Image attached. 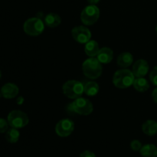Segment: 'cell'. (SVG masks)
<instances>
[{
    "label": "cell",
    "instance_id": "6da1fadb",
    "mask_svg": "<svg viewBox=\"0 0 157 157\" xmlns=\"http://www.w3.org/2000/svg\"><path fill=\"white\" fill-rule=\"evenodd\" d=\"M135 76L133 71L129 69L123 68L117 71L113 77V84L117 88L125 89L133 84Z\"/></svg>",
    "mask_w": 157,
    "mask_h": 157
},
{
    "label": "cell",
    "instance_id": "7a4b0ae2",
    "mask_svg": "<svg viewBox=\"0 0 157 157\" xmlns=\"http://www.w3.org/2000/svg\"><path fill=\"white\" fill-rule=\"evenodd\" d=\"M83 74L91 80L98 79L102 75L103 67L96 58H90L85 60L82 64Z\"/></svg>",
    "mask_w": 157,
    "mask_h": 157
},
{
    "label": "cell",
    "instance_id": "3957f363",
    "mask_svg": "<svg viewBox=\"0 0 157 157\" xmlns=\"http://www.w3.org/2000/svg\"><path fill=\"white\" fill-rule=\"evenodd\" d=\"M84 84L76 80H70L63 84L62 90L64 94L70 99H77L82 96L84 92Z\"/></svg>",
    "mask_w": 157,
    "mask_h": 157
},
{
    "label": "cell",
    "instance_id": "277c9868",
    "mask_svg": "<svg viewBox=\"0 0 157 157\" xmlns=\"http://www.w3.org/2000/svg\"><path fill=\"white\" fill-rule=\"evenodd\" d=\"M69 107L72 112L82 116H88L94 110V106L91 101L81 97L75 99Z\"/></svg>",
    "mask_w": 157,
    "mask_h": 157
},
{
    "label": "cell",
    "instance_id": "5b68a950",
    "mask_svg": "<svg viewBox=\"0 0 157 157\" xmlns=\"http://www.w3.org/2000/svg\"><path fill=\"white\" fill-rule=\"evenodd\" d=\"M24 32L29 36H38L44 30V22L38 17L26 20L23 25Z\"/></svg>",
    "mask_w": 157,
    "mask_h": 157
},
{
    "label": "cell",
    "instance_id": "8992f818",
    "mask_svg": "<svg viewBox=\"0 0 157 157\" xmlns=\"http://www.w3.org/2000/svg\"><path fill=\"white\" fill-rule=\"evenodd\" d=\"M8 122L11 127L21 129L29 124V119L28 115L21 110H15L11 111L8 115Z\"/></svg>",
    "mask_w": 157,
    "mask_h": 157
},
{
    "label": "cell",
    "instance_id": "52a82bcc",
    "mask_svg": "<svg viewBox=\"0 0 157 157\" xmlns=\"http://www.w3.org/2000/svg\"><path fill=\"white\" fill-rule=\"evenodd\" d=\"M100 17V9L95 5H89L82 10L81 20L85 25H92Z\"/></svg>",
    "mask_w": 157,
    "mask_h": 157
},
{
    "label": "cell",
    "instance_id": "ba28073f",
    "mask_svg": "<svg viewBox=\"0 0 157 157\" xmlns=\"http://www.w3.org/2000/svg\"><path fill=\"white\" fill-rule=\"evenodd\" d=\"M75 130V124L68 118L62 119L57 123L55 126V132L61 137H67L73 133Z\"/></svg>",
    "mask_w": 157,
    "mask_h": 157
},
{
    "label": "cell",
    "instance_id": "9c48e42d",
    "mask_svg": "<svg viewBox=\"0 0 157 157\" xmlns=\"http://www.w3.org/2000/svg\"><path fill=\"white\" fill-rule=\"evenodd\" d=\"M71 35L74 39L80 44H86L91 38V32L90 29L82 25L73 28L71 30Z\"/></svg>",
    "mask_w": 157,
    "mask_h": 157
},
{
    "label": "cell",
    "instance_id": "30bf717a",
    "mask_svg": "<svg viewBox=\"0 0 157 157\" xmlns=\"http://www.w3.org/2000/svg\"><path fill=\"white\" fill-rule=\"evenodd\" d=\"M150 66L148 62L144 59H139L134 62L132 68L133 75L136 78L145 77L149 72Z\"/></svg>",
    "mask_w": 157,
    "mask_h": 157
},
{
    "label": "cell",
    "instance_id": "8fae6325",
    "mask_svg": "<svg viewBox=\"0 0 157 157\" xmlns=\"http://www.w3.org/2000/svg\"><path fill=\"white\" fill-rule=\"evenodd\" d=\"M18 92H19V89L16 84L13 83H7L2 87L0 93H1L2 97L4 98L12 99V98H15L18 95Z\"/></svg>",
    "mask_w": 157,
    "mask_h": 157
},
{
    "label": "cell",
    "instance_id": "7c38bea8",
    "mask_svg": "<svg viewBox=\"0 0 157 157\" xmlns=\"http://www.w3.org/2000/svg\"><path fill=\"white\" fill-rule=\"evenodd\" d=\"M97 58L101 64H109L113 59V52L108 47H104L100 49Z\"/></svg>",
    "mask_w": 157,
    "mask_h": 157
},
{
    "label": "cell",
    "instance_id": "4fadbf2b",
    "mask_svg": "<svg viewBox=\"0 0 157 157\" xmlns=\"http://www.w3.org/2000/svg\"><path fill=\"white\" fill-rule=\"evenodd\" d=\"M117 64L122 68H127L133 62V57L130 52H123L117 57Z\"/></svg>",
    "mask_w": 157,
    "mask_h": 157
},
{
    "label": "cell",
    "instance_id": "5bb4252c",
    "mask_svg": "<svg viewBox=\"0 0 157 157\" xmlns=\"http://www.w3.org/2000/svg\"><path fill=\"white\" fill-rule=\"evenodd\" d=\"M142 130L146 135L154 136L157 133V121L153 120H147L143 124Z\"/></svg>",
    "mask_w": 157,
    "mask_h": 157
},
{
    "label": "cell",
    "instance_id": "9a60e30c",
    "mask_svg": "<svg viewBox=\"0 0 157 157\" xmlns=\"http://www.w3.org/2000/svg\"><path fill=\"white\" fill-rule=\"evenodd\" d=\"M99 51V44L94 40H90L85 44L84 52L87 54V56H89L90 58H94V57L97 56Z\"/></svg>",
    "mask_w": 157,
    "mask_h": 157
},
{
    "label": "cell",
    "instance_id": "2e32d148",
    "mask_svg": "<svg viewBox=\"0 0 157 157\" xmlns=\"http://www.w3.org/2000/svg\"><path fill=\"white\" fill-rule=\"evenodd\" d=\"M61 23V16L56 13H49L44 17V24L49 28L58 27Z\"/></svg>",
    "mask_w": 157,
    "mask_h": 157
},
{
    "label": "cell",
    "instance_id": "e0dca14e",
    "mask_svg": "<svg viewBox=\"0 0 157 157\" xmlns=\"http://www.w3.org/2000/svg\"><path fill=\"white\" fill-rule=\"evenodd\" d=\"M133 86L136 91L143 93V92H146L147 90H149L150 83L144 77H143V78H135Z\"/></svg>",
    "mask_w": 157,
    "mask_h": 157
},
{
    "label": "cell",
    "instance_id": "ac0fdd59",
    "mask_svg": "<svg viewBox=\"0 0 157 157\" xmlns=\"http://www.w3.org/2000/svg\"><path fill=\"white\" fill-rule=\"evenodd\" d=\"M140 153L143 157H156L157 147L154 144H146L141 147Z\"/></svg>",
    "mask_w": 157,
    "mask_h": 157
},
{
    "label": "cell",
    "instance_id": "d6986e66",
    "mask_svg": "<svg viewBox=\"0 0 157 157\" xmlns=\"http://www.w3.org/2000/svg\"><path fill=\"white\" fill-rule=\"evenodd\" d=\"M84 92L86 95L90 97L95 96L99 92V85L94 81H89L84 84Z\"/></svg>",
    "mask_w": 157,
    "mask_h": 157
},
{
    "label": "cell",
    "instance_id": "ffe728a7",
    "mask_svg": "<svg viewBox=\"0 0 157 157\" xmlns=\"http://www.w3.org/2000/svg\"><path fill=\"white\" fill-rule=\"evenodd\" d=\"M20 137V133L18 130V129L13 128L12 127L11 129L7 130L6 134V138L7 141L10 144H15L18 141Z\"/></svg>",
    "mask_w": 157,
    "mask_h": 157
},
{
    "label": "cell",
    "instance_id": "44dd1931",
    "mask_svg": "<svg viewBox=\"0 0 157 157\" xmlns=\"http://www.w3.org/2000/svg\"><path fill=\"white\" fill-rule=\"evenodd\" d=\"M150 79L152 84L157 87V66H155L150 72Z\"/></svg>",
    "mask_w": 157,
    "mask_h": 157
},
{
    "label": "cell",
    "instance_id": "7402d4cb",
    "mask_svg": "<svg viewBox=\"0 0 157 157\" xmlns=\"http://www.w3.org/2000/svg\"><path fill=\"white\" fill-rule=\"evenodd\" d=\"M142 147H143L142 144H141L140 141L138 140H132L131 143H130V147H131V150L135 152L140 151Z\"/></svg>",
    "mask_w": 157,
    "mask_h": 157
},
{
    "label": "cell",
    "instance_id": "603a6c76",
    "mask_svg": "<svg viewBox=\"0 0 157 157\" xmlns=\"http://www.w3.org/2000/svg\"><path fill=\"white\" fill-rule=\"evenodd\" d=\"M9 122L3 118H0V133L7 132L9 130Z\"/></svg>",
    "mask_w": 157,
    "mask_h": 157
},
{
    "label": "cell",
    "instance_id": "cb8c5ba5",
    "mask_svg": "<svg viewBox=\"0 0 157 157\" xmlns=\"http://www.w3.org/2000/svg\"><path fill=\"white\" fill-rule=\"evenodd\" d=\"M80 157H96V155L90 150H84L80 154Z\"/></svg>",
    "mask_w": 157,
    "mask_h": 157
},
{
    "label": "cell",
    "instance_id": "d4e9b609",
    "mask_svg": "<svg viewBox=\"0 0 157 157\" xmlns=\"http://www.w3.org/2000/svg\"><path fill=\"white\" fill-rule=\"evenodd\" d=\"M152 98H153V101L157 104V87L153 90V93H152Z\"/></svg>",
    "mask_w": 157,
    "mask_h": 157
},
{
    "label": "cell",
    "instance_id": "484cf974",
    "mask_svg": "<svg viewBox=\"0 0 157 157\" xmlns=\"http://www.w3.org/2000/svg\"><path fill=\"white\" fill-rule=\"evenodd\" d=\"M17 104H18V105H21V104H23V103H24V101H25V99H24V98H23V97H18V98H17Z\"/></svg>",
    "mask_w": 157,
    "mask_h": 157
},
{
    "label": "cell",
    "instance_id": "4316f807",
    "mask_svg": "<svg viewBox=\"0 0 157 157\" xmlns=\"http://www.w3.org/2000/svg\"><path fill=\"white\" fill-rule=\"evenodd\" d=\"M90 5H96L101 0H87Z\"/></svg>",
    "mask_w": 157,
    "mask_h": 157
},
{
    "label": "cell",
    "instance_id": "83f0119b",
    "mask_svg": "<svg viewBox=\"0 0 157 157\" xmlns=\"http://www.w3.org/2000/svg\"><path fill=\"white\" fill-rule=\"evenodd\" d=\"M1 77H2V72L1 71H0V78H1Z\"/></svg>",
    "mask_w": 157,
    "mask_h": 157
},
{
    "label": "cell",
    "instance_id": "f1b7e54d",
    "mask_svg": "<svg viewBox=\"0 0 157 157\" xmlns=\"http://www.w3.org/2000/svg\"><path fill=\"white\" fill-rule=\"evenodd\" d=\"M156 34H157V25H156Z\"/></svg>",
    "mask_w": 157,
    "mask_h": 157
},
{
    "label": "cell",
    "instance_id": "f546056e",
    "mask_svg": "<svg viewBox=\"0 0 157 157\" xmlns=\"http://www.w3.org/2000/svg\"><path fill=\"white\" fill-rule=\"evenodd\" d=\"M156 144H157V140H156Z\"/></svg>",
    "mask_w": 157,
    "mask_h": 157
}]
</instances>
